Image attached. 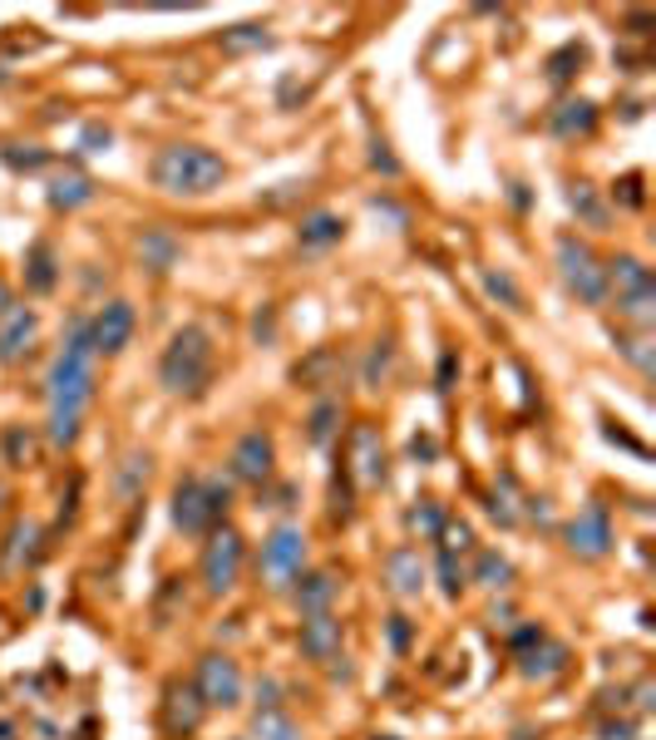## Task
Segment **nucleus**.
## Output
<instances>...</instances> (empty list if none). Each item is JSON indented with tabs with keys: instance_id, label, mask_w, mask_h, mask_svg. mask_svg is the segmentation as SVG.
<instances>
[{
	"instance_id": "nucleus-24",
	"label": "nucleus",
	"mask_w": 656,
	"mask_h": 740,
	"mask_svg": "<svg viewBox=\"0 0 656 740\" xmlns=\"http://www.w3.org/2000/svg\"><path fill=\"white\" fill-rule=\"evenodd\" d=\"M331 602H336V578H331V572H307L301 588H297L301 617H311V612H331Z\"/></svg>"
},
{
	"instance_id": "nucleus-7",
	"label": "nucleus",
	"mask_w": 656,
	"mask_h": 740,
	"mask_svg": "<svg viewBox=\"0 0 656 740\" xmlns=\"http://www.w3.org/2000/svg\"><path fill=\"white\" fill-rule=\"evenodd\" d=\"M242 558H248V548H242V533L228 528V523H218V528H212V538H208V548H203V562H198L203 588H208L212 597L232 592V588H238V578H242Z\"/></svg>"
},
{
	"instance_id": "nucleus-44",
	"label": "nucleus",
	"mask_w": 656,
	"mask_h": 740,
	"mask_svg": "<svg viewBox=\"0 0 656 740\" xmlns=\"http://www.w3.org/2000/svg\"><path fill=\"white\" fill-rule=\"evenodd\" d=\"M454 371H459V355H454V351H445V355H439V380H435V390H439V395L454 390Z\"/></svg>"
},
{
	"instance_id": "nucleus-28",
	"label": "nucleus",
	"mask_w": 656,
	"mask_h": 740,
	"mask_svg": "<svg viewBox=\"0 0 656 740\" xmlns=\"http://www.w3.org/2000/svg\"><path fill=\"white\" fill-rule=\"evenodd\" d=\"M336 430H341V405L336 400H317V410H311V420H307L311 444H317V449H326V444L336 440Z\"/></svg>"
},
{
	"instance_id": "nucleus-19",
	"label": "nucleus",
	"mask_w": 656,
	"mask_h": 740,
	"mask_svg": "<svg viewBox=\"0 0 656 740\" xmlns=\"http://www.w3.org/2000/svg\"><path fill=\"white\" fill-rule=\"evenodd\" d=\"M385 572H390V588L400 597H419L425 592V562H419V548H395L385 558Z\"/></svg>"
},
{
	"instance_id": "nucleus-4",
	"label": "nucleus",
	"mask_w": 656,
	"mask_h": 740,
	"mask_svg": "<svg viewBox=\"0 0 656 740\" xmlns=\"http://www.w3.org/2000/svg\"><path fill=\"white\" fill-rule=\"evenodd\" d=\"M607 272V296L617 301V316L632 321L636 331L656 321V282H652V266H642L636 257H612L602 266Z\"/></svg>"
},
{
	"instance_id": "nucleus-48",
	"label": "nucleus",
	"mask_w": 656,
	"mask_h": 740,
	"mask_svg": "<svg viewBox=\"0 0 656 740\" xmlns=\"http://www.w3.org/2000/svg\"><path fill=\"white\" fill-rule=\"evenodd\" d=\"M277 696H281V686L277 681H257V710H277Z\"/></svg>"
},
{
	"instance_id": "nucleus-33",
	"label": "nucleus",
	"mask_w": 656,
	"mask_h": 740,
	"mask_svg": "<svg viewBox=\"0 0 656 740\" xmlns=\"http://www.w3.org/2000/svg\"><path fill=\"white\" fill-rule=\"evenodd\" d=\"M479 276H484V292L494 296V301H504L508 311H523V292H518V282H514L508 272H494V266H484Z\"/></svg>"
},
{
	"instance_id": "nucleus-6",
	"label": "nucleus",
	"mask_w": 656,
	"mask_h": 740,
	"mask_svg": "<svg viewBox=\"0 0 656 740\" xmlns=\"http://www.w3.org/2000/svg\"><path fill=\"white\" fill-rule=\"evenodd\" d=\"M553 252H557V276H563L567 292H573L583 306H602L607 301V272H602L592 247H587L583 237L563 232Z\"/></svg>"
},
{
	"instance_id": "nucleus-47",
	"label": "nucleus",
	"mask_w": 656,
	"mask_h": 740,
	"mask_svg": "<svg viewBox=\"0 0 656 740\" xmlns=\"http://www.w3.org/2000/svg\"><path fill=\"white\" fill-rule=\"evenodd\" d=\"M410 454H415L419 464H429L439 454V444H435V434H415V440H410Z\"/></svg>"
},
{
	"instance_id": "nucleus-21",
	"label": "nucleus",
	"mask_w": 656,
	"mask_h": 740,
	"mask_svg": "<svg viewBox=\"0 0 656 740\" xmlns=\"http://www.w3.org/2000/svg\"><path fill=\"white\" fill-rule=\"evenodd\" d=\"M55 282H60L55 247L50 242H31V252H25V286H31L35 296H45V292H55Z\"/></svg>"
},
{
	"instance_id": "nucleus-12",
	"label": "nucleus",
	"mask_w": 656,
	"mask_h": 740,
	"mask_svg": "<svg viewBox=\"0 0 656 740\" xmlns=\"http://www.w3.org/2000/svg\"><path fill=\"white\" fill-rule=\"evenodd\" d=\"M346 474H356L360 483H385V444H380L376 424H356L350 430V449H346Z\"/></svg>"
},
{
	"instance_id": "nucleus-9",
	"label": "nucleus",
	"mask_w": 656,
	"mask_h": 740,
	"mask_svg": "<svg viewBox=\"0 0 656 740\" xmlns=\"http://www.w3.org/2000/svg\"><path fill=\"white\" fill-rule=\"evenodd\" d=\"M198 696H203V706H222V710H232L242 701V671H238V661L232 657H222V651H208V657L198 661Z\"/></svg>"
},
{
	"instance_id": "nucleus-10",
	"label": "nucleus",
	"mask_w": 656,
	"mask_h": 740,
	"mask_svg": "<svg viewBox=\"0 0 656 740\" xmlns=\"http://www.w3.org/2000/svg\"><path fill=\"white\" fill-rule=\"evenodd\" d=\"M563 538L577 558H607V553H612V519H607V503H587V509L567 523Z\"/></svg>"
},
{
	"instance_id": "nucleus-41",
	"label": "nucleus",
	"mask_w": 656,
	"mask_h": 740,
	"mask_svg": "<svg viewBox=\"0 0 656 740\" xmlns=\"http://www.w3.org/2000/svg\"><path fill=\"white\" fill-rule=\"evenodd\" d=\"M617 345H622V355H626V361H632V365H636V371H642V375H652L656 355H652V351H646V341H636V335H626V341H617Z\"/></svg>"
},
{
	"instance_id": "nucleus-20",
	"label": "nucleus",
	"mask_w": 656,
	"mask_h": 740,
	"mask_svg": "<svg viewBox=\"0 0 656 740\" xmlns=\"http://www.w3.org/2000/svg\"><path fill=\"white\" fill-rule=\"evenodd\" d=\"M341 237H346V217L341 213H307L301 217V227H297V242L307 247V252H321V247H336Z\"/></svg>"
},
{
	"instance_id": "nucleus-2",
	"label": "nucleus",
	"mask_w": 656,
	"mask_h": 740,
	"mask_svg": "<svg viewBox=\"0 0 656 740\" xmlns=\"http://www.w3.org/2000/svg\"><path fill=\"white\" fill-rule=\"evenodd\" d=\"M149 178L153 187H163L173 197H208L212 187L228 183V163L203 144H169L153 153Z\"/></svg>"
},
{
	"instance_id": "nucleus-26",
	"label": "nucleus",
	"mask_w": 656,
	"mask_h": 740,
	"mask_svg": "<svg viewBox=\"0 0 656 740\" xmlns=\"http://www.w3.org/2000/svg\"><path fill=\"white\" fill-rule=\"evenodd\" d=\"M0 454H5L11 469H31L35 464V434L25 430V424H5V430H0Z\"/></svg>"
},
{
	"instance_id": "nucleus-30",
	"label": "nucleus",
	"mask_w": 656,
	"mask_h": 740,
	"mask_svg": "<svg viewBox=\"0 0 656 740\" xmlns=\"http://www.w3.org/2000/svg\"><path fill=\"white\" fill-rule=\"evenodd\" d=\"M583 59H587V45H583V39H567L563 49H553V55H548V79H553V84H567V79L583 69Z\"/></svg>"
},
{
	"instance_id": "nucleus-13",
	"label": "nucleus",
	"mask_w": 656,
	"mask_h": 740,
	"mask_svg": "<svg viewBox=\"0 0 656 740\" xmlns=\"http://www.w3.org/2000/svg\"><path fill=\"white\" fill-rule=\"evenodd\" d=\"M272 464H277V444H272L267 430H248L232 444V474H238L242 483H267Z\"/></svg>"
},
{
	"instance_id": "nucleus-31",
	"label": "nucleus",
	"mask_w": 656,
	"mask_h": 740,
	"mask_svg": "<svg viewBox=\"0 0 656 740\" xmlns=\"http://www.w3.org/2000/svg\"><path fill=\"white\" fill-rule=\"evenodd\" d=\"M336 365H341V355L331 351V345H321V351H311L307 361H301V365H297V371H291V375H297L301 385H311V390H317V385L326 380V375L336 371Z\"/></svg>"
},
{
	"instance_id": "nucleus-32",
	"label": "nucleus",
	"mask_w": 656,
	"mask_h": 740,
	"mask_svg": "<svg viewBox=\"0 0 656 740\" xmlns=\"http://www.w3.org/2000/svg\"><path fill=\"white\" fill-rule=\"evenodd\" d=\"M272 45V35L262 25H232V30H222V49L228 55H248V49H267Z\"/></svg>"
},
{
	"instance_id": "nucleus-5",
	"label": "nucleus",
	"mask_w": 656,
	"mask_h": 740,
	"mask_svg": "<svg viewBox=\"0 0 656 740\" xmlns=\"http://www.w3.org/2000/svg\"><path fill=\"white\" fill-rule=\"evenodd\" d=\"M232 503V489L222 479H183L173 489V528L198 538V533H212L222 523Z\"/></svg>"
},
{
	"instance_id": "nucleus-16",
	"label": "nucleus",
	"mask_w": 656,
	"mask_h": 740,
	"mask_svg": "<svg viewBox=\"0 0 656 740\" xmlns=\"http://www.w3.org/2000/svg\"><path fill=\"white\" fill-rule=\"evenodd\" d=\"M301 651H307L311 661H336L341 622L331 617V612H311V617H301Z\"/></svg>"
},
{
	"instance_id": "nucleus-29",
	"label": "nucleus",
	"mask_w": 656,
	"mask_h": 740,
	"mask_svg": "<svg viewBox=\"0 0 656 740\" xmlns=\"http://www.w3.org/2000/svg\"><path fill=\"white\" fill-rule=\"evenodd\" d=\"M248 740H301V726L291 716H281V710H257Z\"/></svg>"
},
{
	"instance_id": "nucleus-52",
	"label": "nucleus",
	"mask_w": 656,
	"mask_h": 740,
	"mask_svg": "<svg viewBox=\"0 0 656 740\" xmlns=\"http://www.w3.org/2000/svg\"><path fill=\"white\" fill-rule=\"evenodd\" d=\"M11 311V286H5V276H0V316Z\"/></svg>"
},
{
	"instance_id": "nucleus-49",
	"label": "nucleus",
	"mask_w": 656,
	"mask_h": 740,
	"mask_svg": "<svg viewBox=\"0 0 656 740\" xmlns=\"http://www.w3.org/2000/svg\"><path fill=\"white\" fill-rule=\"evenodd\" d=\"M632 736H636L632 720H607L602 726V740H632Z\"/></svg>"
},
{
	"instance_id": "nucleus-51",
	"label": "nucleus",
	"mask_w": 656,
	"mask_h": 740,
	"mask_svg": "<svg viewBox=\"0 0 656 740\" xmlns=\"http://www.w3.org/2000/svg\"><path fill=\"white\" fill-rule=\"evenodd\" d=\"M390 641H395V647H405V641H410V627H405V617H390Z\"/></svg>"
},
{
	"instance_id": "nucleus-36",
	"label": "nucleus",
	"mask_w": 656,
	"mask_h": 740,
	"mask_svg": "<svg viewBox=\"0 0 656 740\" xmlns=\"http://www.w3.org/2000/svg\"><path fill=\"white\" fill-rule=\"evenodd\" d=\"M0 158H5L15 173H35V168L50 163V153H45V148H35V144H5V148H0Z\"/></svg>"
},
{
	"instance_id": "nucleus-3",
	"label": "nucleus",
	"mask_w": 656,
	"mask_h": 740,
	"mask_svg": "<svg viewBox=\"0 0 656 740\" xmlns=\"http://www.w3.org/2000/svg\"><path fill=\"white\" fill-rule=\"evenodd\" d=\"M212 361H218L212 335L203 331V326H179L173 341L163 345V361H159L163 390L183 395V400H198V395L208 390V380H212Z\"/></svg>"
},
{
	"instance_id": "nucleus-38",
	"label": "nucleus",
	"mask_w": 656,
	"mask_h": 740,
	"mask_svg": "<svg viewBox=\"0 0 656 740\" xmlns=\"http://www.w3.org/2000/svg\"><path fill=\"white\" fill-rule=\"evenodd\" d=\"M435 572H439V588H445V597H459V592H464V568H459V558H454V553H445V548H439Z\"/></svg>"
},
{
	"instance_id": "nucleus-46",
	"label": "nucleus",
	"mask_w": 656,
	"mask_h": 740,
	"mask_svg": "<svg viewBox=\"0 0 656 740\" xmlns=\"http://www.w3.org/2000/svg\"><path fill=\"white\" fill-rule=\"evenodd\" d=\"M252 335H257V341H272V335H277V316H272V306H262V311L252 316Z\"/></svg>"
},
{
	"instance_id": "nucleus-37",
	"label": "nucleus",
	"mask_w": 656,
	"mask_h": 740,
	"mask_svg": "<svg viewBox=\"0 0 656 740\" xmlns=\"http://www.w3.org/2000/svg\"><path fill=\"white\" fill-rule=\"evenodd\" d=\"M410 528L415 533H425V538H439V528H445V509H439L435 499H419L415 509H410Z\"/></svg>"
},
{
	"instance_id": "nucleus-15",
	"label": "nucleus",
	"mask_w": 656,
	"mask_h": 740,
	"mask_svg": "<svg viewBox=\"0 0 656 740\" xmlns=\"http://www.w3.org/2000/svg\"><path fill=\"white\" fill-rule=\"evenodd\" d=\"M35 335H41V316L31 306H11L0 316V365H21L35 351Z\"/></svg>"
},
{
	"instance_id": "nucleus-39",
	"label": "nucleus",
	"mask_w": 656,
	"mask_h": 740,
	"mask_svg": "<svg viewBox=\"0 0 656 740\" xmlns=\"http://www.w3.org/2000/svg\"><path fill=\"white\" fill-rule=\"evenodd\" d=\"M469 543H474V528H469V523H454V519H445V528H439V548L445 553H464Z\"/></svg>"
},
{
	"instance_id": "nucleus-23",
	"label": "nucleus",
	"mask_w": 656,
	"mask_h": 740,
	"mask_svg": "<svg viewBox=\"0 0 656 740\" xmlns=\"http://www.w3.org/2000/svg\"><path fill=\"white\" fill-rule=\"evenodd\" d=\"M94 203V183L84 173H60L50 183V207L55 213H74V207Z\"/></svg>"
},
{
	"instance_id": "nucleus-27",
	"label": "nucleus",
	"mask_w": 656,
	"mask_h": 740,
	"mask_svg": "<svg viewBox=\"0 0 656 740\" xmlns=\"http://www.w3.org/2000/svg\"><path fill=\"white\" fill-rule=\"evenodd\" d=\"M474 582H484V588L504 592V588H508V582H514V562H508V558H504V553L484 548V553H479V562H474Z\"/></svg>"
},
{
	"instance_id": "nucleus-18",
	"label": "nucleus",
	"mask_w": 656,
	"mask_h": 740,
	"mask_svg": "<svg viewBox=\"0 0 656 740\" xmlns=\"http://www.w3.org/2000/svg\"><path fill=\"white\" fill-rule=\"evenodd\" d=\"M563 667H567V647H557V641H548V637H538L533 647L518 651V671H523L528 681H548Z\"/></svg>"
},
{
	"instance_id": "nucleus-50",
	"label": "nucleus",
	"mask_w": 656,
	"mask_h": 740,
	"mask_svg": "<svg viewBox=\"0 0 656 740\" xmlns=\"http://www.w3.org/2000/svg\"><path fill=\"white\" fill-rule=\"evenodd\" d=\"M538 637H548V631H543V627H518V631H514V647L523 651V647H533Z\"/></svg>"
},
{
	"instance_id": "nucleus-34",
	"label": "nucleus",
	"mask_w": 656,
	"mask_h": 740,
	"mask_svg": "<svg viewBox=\"0 0 656 740\" xmlns=\"http://www.w3.org/2000/svg\"><path fill=\"white\" fill-rule=\"evenodd\" d=\"M390 355H395V345H390V341H376V345H370L366 371H360V385H366V390H380V380L390 375Z\"/></svg>"
},
{
	"instance_id": "nucleus-45",
	"label": "nucleus",
	"mask_w": 656,
	"mask_h": 740,
	"mask_svg": "<svg viewBox=\"0 0 656 740\" xmlns=\"http://www.w3.org/2000/svg\"><path fill=\"white\" fill-rule=\"evenodd\" d=\"M110 128H100V124H94V128H84V138H80V148H84V153H104V148H110Z\"/></svg>"
},
{
	"instance_id": "nucleus-25",
	"label": "nucleus",
	"mask_w": 656,
	"mask_h": 740,
	"mask_svg": "<svg viewBox=\"0 0 656 740\" xmlns=\"http://www.w3.org/2000/svg\"><path fill=\"white\" fill-rule=\"evenodd\" d=\"M567 207H573V213L583 217L587 227H597V232H602V227L612 223V213H607V203L597 197V187H592V183H567Z\"/></svg>"
},
{
	"instance_id": "nucleus-22",
	"label": "nucleus",
	"mask_w": 656,
	"mask_h": 740,
	"mask_svg": "<svg viewBox=\"0 0 656 740\" xmlns=\"http://www.w3.org/2000/svg\"><path fill=\"white\" fill-rule=\"evenodd\" d=\"M597 128V104L587 99H567V104L553 109V134L557 138H587Z\"/></svg>"
},
{
	"instance_id": "nucleus-42",
	"label": "nucleus",
	"mask_w": 656,
	"mask_h": 740,
	"mask_svg": "<svg viewBox=\"0 0 656 740\" xmlns=\"http://www.w3.org/2000/svg\"><path fill=\"white\" fill-rule=\"evenodd\" d=\"M370 163H376L385 178H395V173H400V158L390 153V144H385V138H376V144H370Z\"/></svg>"
},
{
	"instance_id": "nucleus-53",
	"label": "nucleus",
	"mask_w": 656,
	"mask_h": 740,
	"mask_svg": "<svg viewBox=\"0 0 656 740\" xmlns=\"http://www.w3.org/2000/svg\"><path fill=\"white\" fill-rule=\"evenodd\" d=\"M5 503H11V489H5V479H0V509H5Z\"/></svg>"
},
{
	"instance_id": "nucleus-8",
	"label": "nucleus",
	"mask_w": 656,
	"mask_h": 740,
	"mask_svg": "<svg viewBox=\"0 0 656 740\" xmlns=\"http://www.w3.org/2000/svg\"><path fill=\"white\" fill-rule=\"evenodd\" d=\"M301 568H307V533H301L297 523L272 528V538L262 543V578H267L272 588H287L291 578H301Z\"/></svg>"
},
{
	"instance_id": "nucleus-1",
	"label": "nucleus",
	"mask_w": 656,
	"mask_h": 740,
	"mask_svg": "<svg viewBox=\"0 0 656 740\" xmlns=\"http://www.w3.org/2000/svg\"><path fill=\"white\" fill-rule=\"evenodd\" d=\"M45 400H50V444L70 449L84 430V410L94 400V341H90V316H74L65 345L50 365L45 380Z\"/></svg>"
},
{
	"instance_id": "nucleus-14",
	"label": "nucleus",
	"mask_w": 656,
	"mask_h": 740,
	"mask_svg": "<svg viewBox=\"0 0 656 740\" xmlns=\"http://www.w3.org/2000/svg\"><path fill=\"white\" fill-rule=\"evenodd\" d=\"M203 716H208V706H203V696H198L193 681H173V686L163 691V730H169V736L188 740L193 730L203 726Z\"/></svg>"
},
{
	"instance_id": "nucleus-40",
	"label": "nucleus",
	"mask_w": 656,
	"mask_h": 740,
	"mask_svg": "<svg viewBox=\"0 0 656 740\" xmlns=\"http://www.w3.org/2000/svg\"><path fill=\"white\" fill-rule=\"evenodd\" d=\"M139 479H149V454H129V464H124V479H119L124 499L139 489Z\"/></svg>"
},
{
	"instance_id": "nucleus-43",
	"label": "nucleus",
	"mask_w": 656,
	"mask_h": 740,
	"mask_svg": "<svg viewBox=\"0 0 656 740\" xmlns=\"http://www.w3.org/2000/svg\"><path fill=\"white\" fill-rule=\"evenodd\" d=\"M617 197H622L626 207H642V203H646V193H642V173H626L622 183H617Z\"/></svg>"
},
{
	"instance_id": "nucleus-11",
	"label": "nucleus",
	"mask_w": 656,
	"mask_h": 740,
	"mask_svg": "<svg viewBox=\"0 0 656 740\" xmlns=\"http://www.w3.org/2000/svg\"><path fill=\"white\" fill-rule=\"evenodd\" d=\"M90 341H94V355H119L124 345L134 341V306L104 301L100 311L90 316Z\"/></svg>"
},
{
	"instance_id": "nucleus-35",
	"label": "nucleus",
	"mask_w": 656,
	"mask_h": 740,
	"mask_svg": "<svg viewBox=\"0 0 656 740\" xmlns=\"http://www.w3.org/2000/svg\"><path fill=\"white\" fill-rule=\"evenodd\" d=\"M35 543H41V528L35 523H15L11 528V548H5V562H35Z\"/></svg>"
},
{
	"instance_id": "nucleus-17",
	"label": "nucleus",
	"mask_w": 656,
	"mask_h": 740,
	"mask_svg": "<svg viewBox=\"0 0 656 740\" xmlns=\"http://www.w3.org/2000/svg\"><path fill=\"white\" fill-rule=\"evenodd\" d=\"M179 257H183V247H179V237H173L169 227H143V237H139V262L149 266L153 276H163L169 266H179Z\"/></svg>"
}]
</instances>
